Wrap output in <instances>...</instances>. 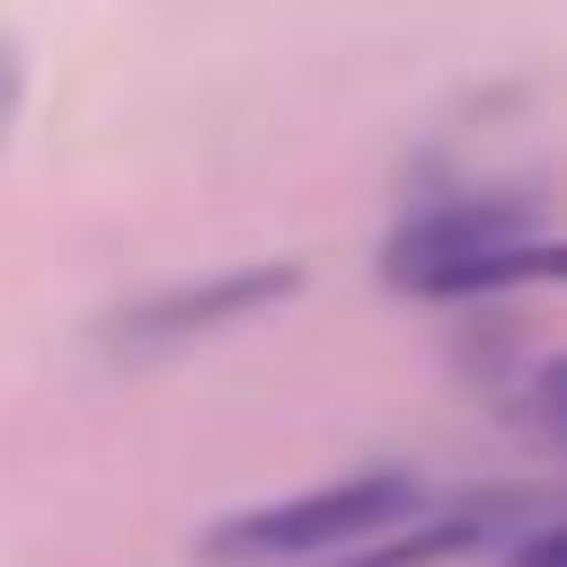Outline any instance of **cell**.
<instances>
[{
	"label": "cell",
	"mask_w": 567,
	"mask_h": 567,
	"mask_svg": "<svg viewBox=\"0 0 567 567\" xmlns=\"http://www.w3.org/2000/svg\"><path fill=\"white\" fill-rule=\"evenodd\" d=\"M416 505H425V478L354 470V478H319V487H292V496H266V505H239V514L204 523L195 558L204 567H310L328 549H354V540L408 523Z\"/></svg>",
	"instance_id": "cell-1"
},
{
	"label": "cell",
	"mask_w": 567,
	"mask_h": 567,
	"mask_svg": "<svg viewBox=\"0 0 567 567\" xmlns=\"http://www.w3.org/2000/svg\"><path fill=\"white\" fill-rule=\"evenodd\" d=\"M540 221V195L532 186H470V195H434L416 213L390 221L381 239V284L408 292V301H470L478 292V266L514 239H532Z\"/></svg>",
	"instance_id": "cell-2"
},
{
	"label": "cell",
	"mask_w": 567,
	"mask_h": 567,
	"mask_svg": "<svg viewBox=\"0 0 567 567\" xmlns=\"http://www.w3.org/2000/svg\"><path fill=\"white\" fill-rule=\"evenodd\" d=\"M292 292H301V266H292V257H248V266H213V275H168V284H142L133 301H115V310L97 319V346H106L115 363H168V354H186V346H204V337H221V328L292 301Z\"/></svg>",
	"instance_id": "cell-3"
},
{
	"label": "cell",
	"mask_w": 567,
	"mask_h": 567,
	"mask_svg": "<svg viewBox=\"0 0 567 567\" xmlns=\"http://www.w3.org/2000/svg\"><path fill=\"white\" fill-rule=\"evenodd\" d=\"M425 523H408V532H372V540H354V549H328V558H310V567H452V558H470V549H496V532H505V496H425L416 505Z\"/></svg>",
	"instance_id": "cell-4"
},
{
	"label": "cell",
	"mask_w": 567,
	"mask_h": 567,
	"mask_svg": "<svg viewBox=\"0 0 567 567\" xmlns=\"http://www.w3.org/2000/svg\"><path fill=\"white\" fill-rule=\"evenodd\" d=\"M523 284H567V239H514L478 266V292H523Z\"/></svg>",
	"instance_id": "cell-5"
},
{
	"label": "cell",
	"mask_w": 567,
	"mask_h": 567,
	"mask_svg": "<svg viewBox=\"0 0 567 567\" xmlns=\"http://www.w3.org/2000/svg\"><path fill=\"white\" fill-rule=\"evenodd\" d=\"M505 567H567V514L540 523V532H523V540L505 549Z\"/></svg>",
	"instance_id": "cell-6"
},
{
	"label": "cell",
	"mask_w": 567,
	"mask_h": 567,
	"mask_svg": "<svg viewBox=\"0 0 567 567\" xmlns=\"http://www.w3.org/2000/svg\"><path fill=\"white\" fill-rule=\"evenodd\" d=\"M18 106H27V53L0 35V142H9V124H18Z\"/></svg>",
	"instance_id": "cell-7"
},
{
	"label": "cell",
	"mask_w": 567,
	"mask_h": 567,
	"mask_svg": "<svg viewBox=\"0 0 567 567\" xmlns=\"http://www.w3.org/2000/svg\"><path fill=\"white\" fill-rule=\"evenodd\" d=\"M532 408H540V425H549V434H567V354H558V363L540 372V390H532Z\"/></svg>",
	"instance_id": "cell-8"
}]
</instances>
